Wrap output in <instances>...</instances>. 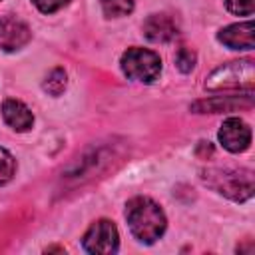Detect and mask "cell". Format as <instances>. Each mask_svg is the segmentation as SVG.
Wrapping results in <instances>:
<instances>
[{
    "label": "cell",
    "mask_w": 255,
    "mask_h": 255,
    "mask_svg": "<svg viewBox=\"0 0 255 255\" xmlns=\"http://www.w3.org/2000/svg\"><path fill=\"white\" fill-rule=\"evenodd\" d=\"M255 84V66L251 60H237L219 66L205 80V88L211 92L219 90H251Z\"/></svg>",
    "instance_id": "2"
},
{
    "label": "cell",
    "mask_w": 255,
    "mask_h": 255,
    "mask_svg": "<svg viewBox=\"0 0 255 255\" xmlns=\"http://www.w3.org/2000/svg\"><path fill=\"white\" fill-rule=\"evenodd\" d=\"M219 141L225 149L233 151V153H239L243 149L249 147L251 143V129L249 126L239 120V118H229L223 122L221 129H219Z\"/></svg>",
    "instance_id": "7"
},
{
    "label": "cell",
    "mask_w": 255,
    "mask_h": 255,
    "mask_svg": "<svg viewBox=\"0 0 255 255\" xmlns=\"http://www.w3.org/2000/svg\"><path fill=\"white\" fill-rule=\"evenodd\" d=\"M84 249L88 253H96V255H110L118 251L120 245V237H118V229L112 221L108 219H100L96 221L84 235Z\"/></svg>",
    "instance_id": "5"
},
{
    "label": "cell",
    "mask_w": 255,
    "mask_h": 255,
    "mask_svg": "<svg viewBox=\"0 0 255 255\" xmlns=\"http://www.w3.org/2000/svg\"><path fill=\"white\" fill-rule=\"evenodd\" d=\"M217 38L231 50H253L255 48V26L251 20L231 24V26L223 28L217 34Z\"/></svg>",
    "instance_id": "8"
},
{
    "label": "cell",
    "mask_w": 255,
    "mask_h": 255,
    "mask_svg": "<svg viewBox=\"0 0 255 255\" xmlns=\"http://www.w3.org/2000/svg\"><path fill=\"white\" fill-rule=\"evenodd\" d=\"M203 179L215 191L235 201H245L253 195V177L249 171L237 173V171H227V169H209Z\"/></svg>",
    "instance_id": "4"
},
{
    "label": "cell",
    "mask_w": 255,
    "mask_h": 255,
    "mask_svg": "<svg viewBox=\"0 0 255 255\" xmlns=\"http://www.w3.org/2000/svg\"><path fill=\"white\" fill-rule=\"evenodd\" d=\"M229 12L237 16H251L253 14V0H225Z\"/></svg>",
    "instance_id": "16"
},
{
    "label": "cell",
    "mask_w": 255,
    "mask_h": 255,
    "mask_svg": "<svg viewBox=\"0 0 255 255\" xmlns=\"http://www.w3.org/2000/svg\"><path fill=\"white\" fill-rule=\"evenodd\" d=\"M66 88V72L62 68H56L48 74L46 82H44V90L50 94V96H60Z\"/></svg>",
    "instance_id": "13"
},
{
    "label": "cell",
    "mask_w": 255,
    "mask_h": 255,
    "mask_svg": "<svg viewBox=\"0 0 255 255\" xmlns=\"http://www.w3.org/2000/svg\"><path fill=\"white\" fill-rule=\"evenodd\" d=\"M122 70L129 80L151 84L161 72V60L145 48H128L122 56Z\"/></svg>",
    "instance_id": "3"
},
{
    "label": "cell",
    "mask_w": 255,
    "mask_h": 255,
    "mask_svg": "<svg viewBox=\"0 0 255 255\" xmlns=\"http://www.w3.org/2000/svg\"><path fill=\"white\" fill-rule=\"evenodd\" d=\"M2 118H4V122H6L12 129H16V131H26V129H30L32 124H34L32 112L28 110V106H24V104L18 102V100H6V102L2 104Z\"/></svg>",
    "instance_id": "11"
},
{
    "label": "cell",
    "mask_w": 255,
    "mask_h": 255,
    "mask_svg": "<svg viewBox=\"0 0 255 255\" xmlns=\"http://www.w3.org/2000/svg\"><path fill=\"white\" fill-rule=\"evenodd\" d=\"M36 4V8L44 14H52V12H58L60 8H64L70 0H32Z\"/></svg>",
    "instance_id": "17"
},
{
    "label": "cell",
    "mask_w": 255,
    "mask_h": 255,
    "mask_svg": "<svg viewBox=\"0 0 255 255\" xmlns=\"http://www.w3.org/2000/svg\"><path fill=\"white\" fill-rule=\"evenodd\" d=\"M175 64H177V68H179L183 74L191 72L193 66H195V52H193L191 48L181 46V48L177 50V54H175Z\"/></svg>",
    "instance_id": "15"
},
{
    "label": "cell",
    "mask_w": 255,
    "mask_h": 255,
    "mask_svg": "<svg viewBox=\"0 0 255 255\" xmlns=\"http://www.w3.org/2000/svg\"><path fill=\"white\" fill-rule=\"evenodd\" d=\"M30 28L26 22L14 18V16H2L0 18V48L6 52L20 50L30 42Z\"/></svg>",
    "instance_id": "6"
},
{
    "label": "cell",
    "mask_w": 255,
    "mask_h": 255,
    "mask_svg": "<svg viewBox=\"0 0 255 255\" xmlns=\"http://www.w3.org/2000/svg\"><path fill=\"white\" fill-rule=\"evenodd\" d=\"M104 14L110 18H120L128 16L133 10V0H100Z\"/></svg>",
    "instance_id": "12"
},
{
    "label": "cell",
    "mask_w": 255,
    "mask_h": 255,
    "mask_svg": "<svg viewBox=\"0 0 255 255\" xmlns=\"http://www.w3.org/2000/svg\"><path fill=\"white\" fill-rule=\"evenodd\" d=\"M14 171H16V161L12 153L0 147V183H6L8 179H12Z\"/></svg>",
    "instance_id": "14"
},
{
    "label": "cell",
    "mask_w": 255,
    "mask_h": 255,
    "mask_svg": "<svg viewBox=\"0 0 255 255\" xmlns=\"http://www.w3.org/2000/svg\"><path fill=\"white\" fill-rule=\"evenodd\" d=\"M143 36L149 42H169L177 36V24L167 14H151L143 22Z\"/></svg>",
    "instance_id": "9"
},
{
    "label": "cell",
    "mask_w": 255,
    "mask_h": 255,
    "mask_svg": "<svg viewBox=\"0 0 255 255\" xmlns=\"http://www.w3.org/2000/svg\"><path fill=\"white\" fill-rule=\"evenodd\" d=\"M126 219L133 237L141 243H155L165 231V215L149 197H133L128 201Z\"/></svg>",
    "instance_id": "1"
},
{
    "label": "cell",
    "mask_w": 255,
    "mask_h": 255,
    "mask_svg": "<svg viewBox=\"0 0 255 255\" xmlns=\"http://www.w3.org/2000/svg\"><path fill=\"white\" fill-rule=\"evenodd\" d=\"M253 104V96L251 92H247L245 96H225V98H211V100H199L191 106L193 112L197 114H217V112H233L235 108H249Z\"/></svg>",
    "instance_id": "10"
}]
</instances>
